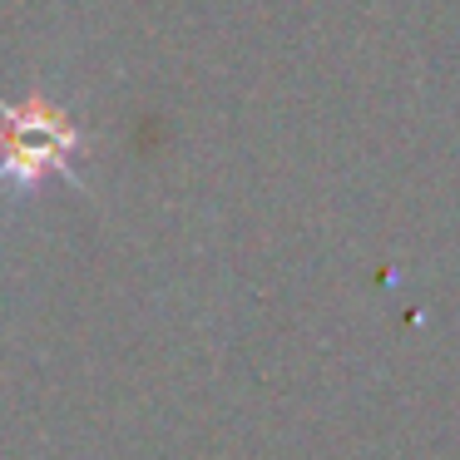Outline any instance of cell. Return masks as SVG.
Wrapping results in <instances>:
<instances>
[{
    "instance_id": "6da1fadb",
    "label": "cell",
    "mask_w": 460,
    "mask_h": 460,
    "mask_svg": "<svg viewBox=\"0 0 460 460\" xmlns=\"http://www.w3.org/2000/svg\"><path fill=\"white\" fill-rule=\"evenodd\" d=\"M5 144H11V159H5L0 183H21V179H45V173L65 169V149L75 144V134L50 104L35 100V104H25V110L11 114Z\"/></svg>"
}]
</instances>
